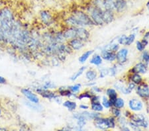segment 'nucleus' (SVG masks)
Here are the masks:
<instances>
[{
	"label": "nucleus",
	"mask_w": 149,
	"mask_h": 131,
	"mask_svg": "<svg viewBox=\"0 0 149 131\" xmlns=\"http://www.w3.org/2000/svg\"><path fill=\"white\" fill-rule=\"evenodd\" d=\"M66 23L69 25L77 26H89L94 25V23L90 17L82 11H76L73 15L66 19Z\"/></svg>",
	"instance_id": "obj_1"
},
{
	"label": "nucleus",
	"mask_w": 149,
	"mask_h": 131,
	"mask_svg": "<svg viewBox=\"0 0 149 131\" xmlns=\"http://www.w3.org/2000/svg\"><path fill=\"white\" fill-rule=\"evenodd\" d=\"M102 13L103 10L98 6L92 9L91 11V17L94 23L98 25H103L104 24L102 19Z\"/></svg>",
	"instance_id": "obj_2"
},
{
	"label": "nucleus",
	"mask_w": 149,
	"mask_h": 131,
	"mask_svg": "<svg viewBox=\"0 0 149 131\" xmlns=\"http://www.w3.org/2000/svg\"><path fill=\"white\" fill-rule=\"evenodd\" d=\"M131 119L133 123L141 127L146 128L148 125V122L146 121L145 117L141 114H133L131 115Z\"/></svg>",
	"instance_id": "obj_3"
},
{
	"label": "nucleus",
	"mask_w": 149,
	"mask_h": 131,
	"mask_svg": "<svg viewBox=\"0 0 149 131\" xmlns=\"http://www.w3.org/2000/svg\"><path fill=\"white\" fill-rule=\"evenodd\" d=\"M137 93L144 99L149 98V87L146 83H140L137 88Z\"/></svg>",
	"instance_id": "obj_4"
},
{
	"label": "nucleus",
	"mask_w": 149,
	"mask_h": 131,
	"mask_svg": "<svg viewBox=\"0 0 149 131\" xmlns=\"http://www.w3.org/2000/svg\"><path fill=\"white\" fill-rule=\"evenodd\" d=\"M94 125L96 127L101 130H106L110 128L109 122H108V118L103 119L98 117V118L94 119Z\"/></svg>",
	"instance_id": "obj_5"
},
{
	"label": "nucleus",
	"mask_w": 149,
	"mask_h": 131,
	"mask_svg": "<svg viewBox=\"0 0 149 131\" xmlns=\"http://www.w3.org/2000/svg\"><path fill=\"white\" fill-rule=\"evenodd\" d=\"M22 93L27 98L29 101H31V103H39V99L38 98V97L37 95H35L34 93H33L32 91H30L29 89H23L21 90Z\"/></svg>",
	"instance_id": "obj_6"
},
{
	"label": "nucleus",
	"mask_w": 149,
	"mask_h": 131,
	"mask_svg": "<svg viewBox=\"0 0 149 131\" xmlns=\"http://www.w3.org/2000/svg\"><path fill=\"white\" fill-rule=\"evenodd\" d=\"M128 106L130 109L134 111H139L143 109V103L137 99H131L128 102Z\"/></svg>",
	"instance_id": "obj_7"
},
{
	"label": "nucleus",
	"mask_w": 149,
	"mask_h": 131,
	"mask_svg": "<svg viewBox=\"0 0 149 131\" xmlns=\"http://www.w3.org/2000/svg\"><path fill=\"white\" fill-rule=\"evenodd\" d=\"M128 50L126 48H122L116 55V59L119 64H123L126 62L127 60Z\"/></svg>",
	"instance_id": "obj_8"
},
{
	"label": "nucleus",
	"mask_w": 149,
	"mask_h": 131,
	"mask_svg": "<svg viewBox=\"0 0 149 131\" xmlns=\"http://www.w3.org/2000/svg\"><path fill=\"white\" fill-rule=\"evenodd\" d=\"M90 37V33L86 29L83 28H77L76 29V38L83 40H86Z\"/></svg>",
	"instance_id": "obj_9"
},
{
	"label": "nucleus",
	"mask_w": 149,
	"mask_h": 131,
	"mask_svg": "<svg viewBox=\"0 0 149 131\" xmlns=\"http://www.w3.org/2000/svg\"><path fill=\"white\" fill-rule=\"evenodd\" d=\"M101 58H103L104 60L110 61V62H111V61H113L116 59V54L114 52L109 51L106 49L101 51Z\"/></svg>",
	"instance_id": "obj_10"
},
{
	"label": "nucleus",
	"mask_w": 149,
	"mask_h": 131,
	"mask_svg": "<svg viewBox=\"0 0 149 131\" xmlns=\"http://www.w3.org/2000/svg\"><path fill=\"white\" fill-rule=\"evenodd\" d=\"M102 19L104 23L109 24L114 20V15L111 10H104L102 13Z\"/></svg>",
	"instance_id": "obj_11"
},
{
	"label": "nucleus",
	"mask_w": 149,
	"mask_h": 131,
	"mask_svg": "<svg viewBox=\"0 0 149 131\" xmlns=\"http://www.w3.org/2000/svg\"><path fill=\"white\" fill-rule=\"evenodd\" d=\"M69 44H70V46L73 48L74 50H76L81 49L82 48H83V46H84L83 40L79 39V38H72L70 41Z\"/></svg>",
	"instance_id": "obj_12"
},
{
	"label": "nucleus",
	"mask_w": 149,
	"mask_h": 131,
	"mask_svg": "<svg viewBox=\"0 0 149 131\" xmlns=\"http://www.w3.org/2000/svg\"><path fill=\"white\" fill-rule=\"evenodd\" d=\"M132 72L133 74H145L147 72V66L144 63L140 62L135 66Z\"/></svg>",
	"instance_id": "obj_13"
},
{
	"label": "nucleus",
	"mask_w": 149,
	"mask_h": 131,
	"mask_svg": "<svg viewBox=\"0 0 149 131\" xmlns=\"http://www.w3.org/2000/svg\"><path fill=\"white\" fill-rule=\"evenodd\" d=\"M127 8V2L125 0H114V9L117 12H123Z\"/></svg>",
	"instance_id": "obj_14"
},
{
	"label": "nucleus",
	"mask_w": 149,
	"mask_h": 131,
	"mask_svg": "<svg viewBox=\"0 0 149 131\" xmlns=\"http://www.w3.org/2000/svg\"><path fill=\"white\" fill-rule=\"evenodd\" d=\"M101 7L105 10H111L114 9V0H100ZM101 7L99 8H101Z\"/></svg>",
	"instance_id": "obj_15"
},
{
	"label": "nucleus",
	"mask_w": 149,
	"mask_h": 131,
	"mask_svg": "<svg viewBox=\"0 0 149 131\" xmlns=\"http://www.w3.org/2000/svg\"><path fill=\"white\" fill-rule=\"evenodd\" d=\"M37 92L43 98L46 99H55L56 97L55 93L46 89H37Z\"/></svg>",
	"instance_id": "obj_16"
},
{
	"label": "nucleus",
	"mask_w": 149,
	"mask_h": 131,
	"mask_svg": "<svg viewBox=\"0 0 149 131\" xmlns=\"http://www.w3.org/2000/svg\"><path fill=\"white\" fill-rule=\"evenodd\" d=\"M76 27H72L63 33V36L66 39H72V38H76Z\"/></svg>",
	"instance_id": "obj_17"
},
{
	"label": "nucleus",
	"mask_w": 149,
	"mask_h": 131,
	"mask_svg": "<svg viewBox=\"0 0 149 131\" xmlns=\"http://www.w3.org/2000/svg\"><path fill=\"white\" fill-rule=\"evenodd\" d=\"M107 95L109 96V101L111 103V106H113L115 101H116L117 94L116 90L114 89H112V88H109L107 90Z\"/></svg>",
	"instance_id": "obj_18"
},
{
	"label": "nucleus",
	"mask_w": 149,
	"mask_h": 131,
	"mask_svg": "<svg viewBox=\"0 0 149 131\" xmlns=\"http://www.w3.org/2000/svg\"><path fill=\"white\" fill-rule=\"evenodd\" d=\"M40 17H41L42 21L45 24L49 25L52 22V16L50 14V13L47 11H42L40 13Z\"/></svg>",
	"instance_id": "obj_19"
},
{
	"label": "nucleus",
	"mask_w": 149,
	"mask_h": 131,
	"mask_svg": "<svg viewBox=\"0 0 149 131\" xmlns=\"http://www.w3.org/2000/svg\"><path fill=\"white\" fill-rule=\"evenodd\" d=\"M63 105H64L65 107H66L70 111H74L76 108V103L71 101H66L63 103Z\"/></svg>",
	"instance_id": "obj_20"
},
{
	"label": "nucleus",
	"mask_w": 149,
	"mask_h": 131,
	"mask_svg": "<svg viewBox=\"0 0 149 131\" xmlns=\"http://www.w3.org/2000/svg\"><path fill=\"white\" fill-rule=\"evenodd\" d=\"M90 62L92 64L99 66L102 63V58H101V56L96 55L92 58V59L90 60Z\"/></svg>",
	"instance_id": "obj_21"
},
{
	"label": "nucleus",
	"mask_w": 149,
	"mask_h": 131,
	"mask_svg": "<svg viewBox=\"0 0 149 131\" xmlns=\"http://www.w3.org/2000/svg\"><path fill=\"white\" fill-rule=\"evenodd\" d=\"M93 53H94L93 50H88L85 52V53H83V55L79 58V62L80 63H84L85 61L88 59L90 56L93 54Z\"/></svg>",
	"instance_id": "obj_22"
},
{
	"label": "nucleus",
	"mask_w": 149,
	"mask_h": 131,
	"mask_svg": "<svg viewBox=\"0 0 149 131\" xmlns=\"http://www.w3.org/2000/svg\"><path fill=\"white\" fill-rule=\"evenodd\" d=\"M85 77H86L87 80H88L89 81H93L97 77L96 72L90 70H88L85 73Z\"/></svg>",
	"instance_id": "obj_23"
},
{
	"label": "nucleus",
	"mask_w": 149,
	"mask_h": 131,
	"mask_svg": "<svg viewBox=\"0 0 149 131\" xmlns=\"http://www.w3.org/2000/svg\"><path fill=\"white\" fill-rule=\"evenodd\" d=\"M86 69V67L85 66H82L81 68H80L76 72L75 74H74L73 76H72L71 78H70V80L72 81H75L76 80H77V79L80 77L82 74H83V72L85 71V70Z\"/></svg>",
	"instance_id": "obj_24"
},
{
	"label": "nucleus",
	"mask_w": 149,
	"mask_h": 131,
	"mask_svg": "<svg viewBox=\"0 0 149 131\" xmlns=\"http://www.w3.org/2000/svg\"><path fill=\"white\" fill-rule=\"evenodd\" d=\"M131 80L132 82H133L135 84L139 85L140 83L142 82V77L139 75V74H134L131 77Z\"/></svg>",
	"instance_id": "obj_25"
},
{
	"label": "nucleus",
	"mask_w": 149,
	"mask_h": 131,
	"mask_svg": "<svg viewBox=\"0 0 149 131\" xmlns=\"http://www.w3.org/2000/svg\"><path fill=\"white\" fill-rule=\"evenodd\" d=\"M92 109L96 112L102 111L103 109V107L99 102L92 103Z\"/></svg>",
	"instance_id": "obj_26"
},
{
	"label": "nucleus",
	"mask_w": 149,
	"mask_h": 131,
	"mask_svg": "<svg viewBox=\"0 0 149 131\" xmlns=\"http://www.w3.org/2000/svg\"><path fill=\"white\" fill-rule=\"evenodd\" d=\"M124 105H125V102H124L123 99L121 98H117L113 105L114 107L118 108V109H121L124 107Z\"/></svg>",
	"instance_id": "obj_27"
},
{
	"label": "nucleus",
	"mask_w": 149,
	"mask_h": 131,
	"mask_svg": "<svg viewBox=\"0 0 149 131\" xmlns=\"http://www.w3.org/2000/svg\"><path fill=\"white\" fill-rule=\"evenodd\" d=\"M135 39V35H134V34H131V35H130L128 37H127L126 45H127V46H128V45H131L133 42H134Z\"/></svg>",
	"instance_id": "obj_28"
},
{
	"label": "nucleus",
	"mask_w": 149,
	"mask_h": 131,
	"mask_svg": "<svg viewBox=\"0 0 149 131\" xmlns=\"http://www.w3.org/2000/svg\"><path fill=\"white\" fill-rule=\"evenodd\" d=\"M93 96L94 95H92L91 93H90V92H85V93H83L81 95H80L78 97V98H79V99H82L83 98L91 99Z\"/></svg>",
	"instance_id": "obj_29"
},
{
	"label": "nucleus",
	"mask_w": 149,
	"mask_h": 131,
	"mask_svg": "<svg viewBox=\"0 0 149 131\" xmlns=\"http://www.w3.org/2000/svg\"><path fill=\"white\" fill-rule=\"evenodd\" d=\"M102 105H103V106H104L105 108H109L111 107V103H110L109 99H108L105 96L103 97Z\"/></svg>",
	"instance_id": "obj_30"
},
{
	"label": "nucleus",
	"mask_w": 149,
	"mask_h": 131,
	"mask_svg": "<svg viewBox=\"0 0 149 131\" xmlns=\"http://www.w3.org/2000/svg\"><path fill=\"white\" fill-rule=\"evenodd\" d=\"M127 37L125 35L121 36V37H119L118 39L119 43L120 44L126 45V42H127Z\"/></svg>",
	"instance_id": "obj_31"
},
{
	"label": "nucleus",
	"mask_w": 149,
	"mask_h": 131,
	"mask_svg": "<svg viewBox=\"0 0 149 131\" xmlns=\"http://www.w3.org/2000/svg\"><path fill=\"white\" fill-rule=\"evenodd\" d=\"M111 112H112V114L114 115L115 117H120L121 115V111L119 110L118 108L117 107H113L111 109Z\"/></svg>",
	"instance_id": "obj_32"
},
{
	"label": "nucleus",
	"mask_w": 149,
	"mask_h": 131,
	"mask_svg": "<svg viewBox=\"0 0 149 131\" xmlns=\"http://www.w3.org/2000/svg\"><path fill=\"white\" fill-rule=\"evenodd\" d=\"M80 87H81L80 84H76L74 85H72V86H70L69 88L72 92H73V93H76V92H78L79 90H80Z\"/></svg>",
	"instance_id": "obj_33"
},
{
	"label": "nucleus",
	"mask_w": 149,
	"mask_h": 131,
	"mask_svg": "<svg viewBox=\"0 0 149 131\" xmlns=\"http://www.w3.org/2000/svg\"><path fill=\"white\" fill-rule=\"evenodd\" d=\"M106 50H108L109 51H112V52H114V53H116V52L117 50L119 49V45L118 44H111L110 45V46H108L107 48H105Z\"/></svg>",
	"instance_id": "obj_34"
},
{
	"label": "nucleus",
	"mask_w": 149,
	"mask_h": 131,
	"mask_svg": "<svg viewBox=\"0 0 149 131\" xmlns=\"http://www.w3.org/2000/svg\"><path fill=\"white\" fill-rule=\"evenodd\" d=\"M60 93L61 96H71L72 93L70 91H69L68 89H62V90H60Z\"/></svg>",
	"instance_id": "obj_35"
},
{
	"label": "nucleus",
	"mask_w": 149,
	"mask_h": 131,
	"mask_svg": "<svg viewBox=\"0 0 149 131\" xmlns=\"http://www.w3.org/2000/svg\"><path fill=\"white\" fill-rule=\"evenodd\" d=\"M142 59L143 61L148 63L149 62V53H148L147 51H144L143 55H142Z\"/></svg>",
	"instance_id": "obj_36"
},
{
	"label": "nucleus",
	"mask_w": 149,
	"mask_h": 131,
	"mask_svg": "<svg viewBox=\"0 0 149 131\" xmlns=\"http://www.w3.org/2000/svg\"><path fill=\"white\" fill-rule=\"evenodd\" d=\"M117 73V70H116V67L113 66L111 68L108 69V75L110 76H114L116 75Z\"/></svg>",
	"instance_id": "obj_37"
},
{
	"label": "nucleus",
	"mask_w": 149,
	"mask_h": 131,
	"mask_svg": "<svg viewBox=\"0 0 149 131\" xmlns=\"http://www.w3.org/2000/svg\"><path fill=\"white\" fill-rule=\"evenodd\" d=\"M144 48H145V46L142 43V42H140V41L137 42V48L139 51H141V52L143 51L144 50Z\"/></svg>",
	"instance_id": "obj_38"
},
{
	"label": "nucleus",
	"mask_w": 149,
	"mask_h": 131,
	"mask_svg": "<svg viewBox=\"0 0 149 131\" xmlns=\"http://www.w3.org/2000/svg\"><path fill=\"white\" fill-rule=\"evenodd\" d=\"M108 75V69H103L100 72V78H104L105 76Z\"/></svg>",
	"instance_id": "obj_39"
},
{
	"label": "nucleus",
	"mask_w": 149,
	"mask_h": 131,
	"mask_svg": "<svg viewBox=\"0 0 149 131\" xmlns=\"http://www.w3.org/2000/svg\"><path fill=\"white\" fill-rule=\"evenodd\" d=\"M135 83H134L133 82H131V83H128L127 89H128V91H129L131 93V91L135 89Z\"/></svg>",
	"instance_id": "obj_40"
},
{
	"label": "nucleus",
	"mask_w": 149,
	"mask_h": 131,
	"mask_svg": "<svg viewBox=\"0 0 149 131\" xmlns=\"http://www.w3.org/2000/svg\"><path fill=\"white\" fill-rule=\"evenodd\" d=\"M55 87V85H54V83L51 82H47L45 85L44 89H48V88H53Z\"/></svg>",
	"instance_id": "obj_41"
},
{
	"label": "nucleus",
	"mask_w": 149,
	"mask_h": 131,
	"mask_svg": "<svg viewBox=\"0 0 149 131\" xmlns=\"http://www.w3.org/2000/svg\"><path fill=\"white\" fill-rule=\"evenodd\" d=\"M118 121H119V123H120L121 125H123V126H125L126 121H125V119L123 118V117H121V118L118 120Z\"/></svg>",
	"instance_id": "obj_42"
},
{
	"label": "nucleus",
	"mask_w": 149,
	"mask_h": 131,
	"mask_svg": "<svg viewBox=\"0 0 149 131\" xmlns=\"http://www.w3.org/2000/svg\"><path fill=\"white\" fill-rule=\"evenodd\" d=\"M6 82H7L6 80L3 78V77L0 76V84H4V83H6Z\"/></svg>",
	"instance_id": "obj_43"
},
{
	"label": "nucleus",
	"mask_w": 149,
	"mask_h": 131,
	"mask_svg": "<svg viewBox=\"0 0 149 131\" xmlns=\"http://www.w3.org/2000/svg\"><path fill=\"white\" fill-rule=\"evenodd\" d=\"M88 106L87 105H84V104H82V105H80V109H88Z\"/></svg>",
	"instance_id": "obj_44"
},
{
	"label": "nucleus",
	"mask_w": 149,
	"mask_h": 131,
	"mask_svg": "<svg viewBox=\"0 0 149 131\" xmlns=\"http://www.w3.org/2000/svg\"><path fill=\"white\" fill-rule=\"evenodd\" d=\"M142 43H143L144 46H146V45H147L148 44V41L146 39V38H144V39H143L142 40Z\"/></svg>",
	"instance_id": "obj_45"
},
{
	"label": "nucleus",
	"mask_w": 149,
	"mask_h": 131,
	"mask_svg": "<svg viewBox=\"0 0 149 131\" xmlns=\"http://www.w3.org/2000/svg\"><path fill=\"white\" fill-rule=\"evenodd\" d=\"M93 89L95 91H96V92H100V91H101V89H99V87H93Z\"/></svg>",
	"instance_id": "obj_46"
},
{
	"label": "nucleus",
	"mask_w": 149,
	"mask_h": 131,
	"mask_svg": "<svg viewBox=\"0 0 149 131\" xmlns=\"http://www.w3.org/2000/svg\"><path fill=\"white\" fill-rule=\"evenodd\" d=\"M144 38H149V31L145 34V35H144Z\"/></svg>",
	"instance_id": "obj_47"
},
{
	"label": "nucleus",
	"mask_w": 149,
	"mask_h": 131,
	"mask_svg": "<svg viewBox=\"0 0 149 131\" xmlns=\"http://www.w3.org/2000/svg\"><path fill=\"white\" fill-rule=\"evenodd\" d=\"M146 8H147L148 10L149 11V0H148L147 3H146Z\"/></svg>",
	"instance_id": "obj_48"
},
{
	"label": "nucleus",
	"mask_w": 149,
	"mask_h": 131,
	"mask_svg": "<svg viewBox=\"0 0 149 131\" xmlns=\"http://www.w3.org/2000/svg\"><path fill=\"white\" fill-rule=\"evenodd\" d=\"M0 113H1V111H0Z\"/></svg>",
	"instance_id": "obj_49"
}]
</instances>
